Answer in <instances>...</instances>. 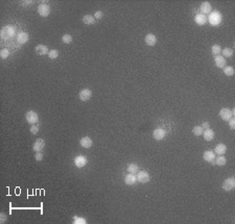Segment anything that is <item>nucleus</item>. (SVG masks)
Segmentation results:
<instances>
[{"label": "nucleus", "mask_w": 235, "mask_h": 224, "mask_svg": "<svg viewBox=\"0 0 235 224\" xmlns=\"http://www.w3.org/2000/svg\"><path fill=\"white\" fill-rule=\"evenodd\" d=\"M38 131H39V127L37 126V125L32 124V126L30 127V133H32V135H37V133H38Z\"/></svg>", "instance_id": "nucleus-34"}, {"label": "nucleus", "mask_w": 235, "mask_h": 224, "mask_svg": "<svg viewBox=\"0 0 235 224\" xmlns=\"http://www.w3.org/2000/svg\"><path fill=\"white\" fill-rule=\"evenodd\" d=\"M26 121L30 124H36L39 121V116L36 112L34 111H29L26 113Z\"/></svg>", "instance_id": "nucleus-4"}, {"label": "nucleus", "mask_w": 235, "mask_h": 224, "mask_svg": "<svg viewBox=\"0 0 235 224\" xmlns=\"http://www.w3.org/2000/svg\"><path fill=\"white\" fill-rule=\"evenodd\" d=\"M38 13L41 17H47L50 14V6L47 4H40L38 7Z\"/></svg>", "instance_id": "nucleus-8"}, {"label": "nucleus", "mask_w": 235, "mask_h": 224, "mask_svg": "<svg viewBox=\"0 0 235 224\" xmlns=\"http://www.w3.org/2000/svg\"><path fill=\"white\" fill-rule=\"evenodd\" d=\"M208 21L212 26H217L221 24V15L219 12H212L210 13L209 17H208Z\"/></svg>", "instance_id": "nucleus-1"}, {"label": "nucleus", "mask_w": 235, "mask_h": 224, "mask_svg": "<svg viewBox=\"0 0 235 224\" xmlns=\"http://www.w3.org/2000/svg\"><path fill=\"white\" fill-rule=\"evenodd\" d=\"M28 39H29V37H28L27 32L21 31V32H19V34H17V41H18V43H20V44L27 43Z\"/></svg>", "instance_id": "nucleus-13"}, {"label": "nucleus", "mask_w": 235, "mask_h": 224, "mask_svg": "<svg viewBox=\"0 0 235 224\" xmlns=\"http://www.w3.org/2000/svg\"><path fill=\"white\" fill-rule=\"evenodd\" d=\"M214 61H215V66L217 68H225L226 66V60L224 56L221 55H216L214 58Z\"/></svg>", "instance_id": "nucleus-17"}, {"label": "nucleus", "mask_w": 235, "mask_h": 224, "mask_svg": "<svg viewBox=\"0 0 235 224\" xmlns=\"http://www.w3.org/2000/svg\"><path fill=\"white\" fill-rule=\"evenodd\" d=\"M136 177H137V181H139V183H141V184L148 183L151 179V175L148 174V172H146V171H139Z\"/></svg>", "instance_id": "nucleus-3"}, {"label": "nucleus", "mask_w": 235, "mask_h": 224, "mask_svg": "<svg viewBox=\"0 0 235 224\" xmlns=\"http://www.w3.org/2000/svg\"><path fill=\"white\" fill-rule=\"evenodd\" d=\"M144 41H145V43L148 44V46H155L156 43H157V38H156L154 34H148V36L145 37V39H144Z\"/></svg>", "instance_id": "nucleus-21"}, {"label": "nucleus", "mask_w": 235, "mask_h": 224, "mask_svg": "<svg viewBox=\"0 0 235 224\" xmlns=\"http://www.w3.org/2000/svg\"><path fill=\"white\" fill-rule=\"evenodd\" d=\"M165 136H166L165 130H164L163 128H161V127H158V128H156L155 130H154V133H153L154 139L157 140V141H161V140H163L164 138H165Z\"/></svg>", "instance_id": "nucleus-5"}, {"label": "nucleus", "mask_w": 235, "mask_h": 224, "mask_svg": "<svg viewBox=\"0 0 235 224\" xmlns=\"http://www.w3.org/2000/svg\"><path fill=\"white\" fill-rule=\"evenodd\" d=\"M221 53H223L224 58H231L233 55V49H231V48H225V49L221 50Z\"/></svg>", "instance_id": "nucleus-25"}, {"label": "nucleus", "mask_w": 235, "mask_h": 224, "mask_svg": "<svg viewBox=\"0 0 235 224\" xmlns=\"http://www.w3.org/2000/svg\"><path fill=\"white\" fill-rule=\"evenodd\" d=\"M47 55L50 60H54V58H56L59 56V51L56 49H51L49 52H48Z\"/></svg>", "instance_id": "nucleus-29"}, {"label": "nucleus", "mask_w": 235, "mask_h": 224, "mask_svg": "<svg viewBox=\"0 0 235 224\" xmlns=\"http://www.w3.org/2000/svg\"><path fill=\"white\" fill-rule=\"evenodd\" d=\"M226 151H227V147H226L224 144H217L216 146H215V149H214L215 154L223 155L226 153Z\"/></svg>", "instance_id": "nucleus-19"}, {"label": "nucleus", "mask_w": 235, "mask_h": 224, "mask_svg": "<svg viewBox=\"0 0 235 224\" xmlns=\"http://www.w3.org/2000/svg\"><path fill=\"white\" fill-rule=\"evenodd\" d=\"M62 41H63V43H65V44H70L72 42V37L70 36V34H64V36L62 37Z\"/></svg>", "instance_id": "nucleus-32"}, {"label": "nucleus", "mask_w": 235, "mask_h": 224, "mask_svg": "<svg viewBox=\"0 0 235 224\" xmlns=\"http://www.w3.org/2000/svg\"><path fill=\"white\" fill-rule=\"evenodd\" d=\"M203 136H204V139H205L206 141H211V140H213V138H214V131L212 130V129L208 128V129H206V130H204Z\"/></svg>", "instance_id": "nucleus-22"}, {"label": "nucleus", "mask_w": 235, "mask_h": 224, "mask_svg": "<svg viewBox=\"0 0 235 224\" xmlns=\"http://www.w3.org/2000/svg\"><path fill=\"white\" fill-rule=\"evenodd\" d=\"M83 22L85 24H87V25H92V24L95 23V18L93 16H91V15H85L83 17Z\"/></svg>", "instance_id": "nucleus-23"}, {"label": "nucleus", "mask_w": 235, "mask_h": 224, "mask_svg": "<svg viewBox=\"0 0 235 224\" xmlns=\"http://www.w3.org/2000/svg\"><path fill=\"white\" fill-rule=\"evenodd\" d=\"M235 188V179L234 177H230V178L226 179L223 184V189L225 191H232Z\"/></svg>", "instance_id": "nucleus-7"}, {"label": "nucleus", "mask_w": 235, "mask_h": 224, "mask_svg": "<svg viewBox=\"0 0 235 224\" xmlns=\"http://www.w3.org/2000/svg\"><path fill=\"white\" fill-rule=\"evenodd\" d=\"M35 51H36V53L39 54V55H44V54H48L49 50H48L47 46H45V45H38L36 48H35Z\"/></svg>", "instance_id": "nucleus-16"}, {"label": "nucleus", "mask_w": 235, "mask_h": 224, "mask_svg": "<svg viewBox=\"0 0 235 224\" xmlns=\"http://www.w3.org/2000/svg\"><path fill=\"white\" fill-rule=\"evenodd\" d=\"M128 171L130 173H136L138 171V165L137 164H135V163H132V164H130L129 166H128Z\"/></svg>", "instance_id": "nucleus-30"}, {"label": "nucleus", "mask_w": 235, "mask_h": 224, "mask_svg": "<svg viewBox=\"0 0 235 224\" xmlns=\"http://www.w3.org/2000/svg\"><path fill=\"white\" fill-rule=\"evenodd\" d=\"M202 127H203L204 129H208V128H210V126H209V124H208V122H204L203 124H202Z\"/></svg>", "instance_id": "nucleus-39"}, {"label": "nucleus", "mask_w": 235, "mask_h": 224, "mask_svg": "<svg viewBox=\"0 0 235 224\" xmlns=\"http://www.w3.org/2000/svg\"><path fill=\"white\" fill-rule=\"evenodd\" d=\"M211 52L213 54H215V56L216 55H219L221 54V46L219 45H217V44H215V45H213L211 47Z\"/></svg>", "instance_id": "nucleus-27"}, {"label": "nucleus", "mask_w": 235, "mask_h": 224, "mask_svg": "<svg viewBox=\"0 0 235 224\" xmlns=\"http://www.w3.org/2000/svg\"><path fill=\"white\" fill-rule=\"evenodd\" d=\"M86 164H87V159L84 155H78L74 159V165L78 168H83V167L86 166Z\"/></svg>", "instance_id": "nucleus-11"}, {"label": "nucleus", "mask_w": 235, "mask_h": 224, "mask_svg": "<svg viewBox=\"0 0 235 224\" xmlns=\"http://www.w3.org/2000/svg\"><path fill=\"white\" fill-rule=\"evenodd\" d=\"M0 56H1L2 60H5V58H8V56H10V50L6 49V48L2 49L1 52H0Z\"/></svg>", "instance_id": "nucleus-31"}, {"label": "nucleus", "mask_w": 235, "mask_h": 224, "mask_svg": "<svg viewBox=\"0 0 235 224\" xmlns=\"http://www.w3.org/2000/svg\"><path fill=\"white\" fill-rule=\"evenodd\" d=\"M192 133L194 136H197V137H200V136L203 135L204 133V128L202 126H194L192 129Z\"/></svg>", "instance_id": "nucleus-24"}, {"label": "nucleus", "mask_w": 235, "mask_h": 224, "mask_svg": "<svg viewBox=\"0 0 235 224\" xmlns=\"http://www.w3.org/2000/svg\"><path fill=\"white\" fill-rule=\"evenodd\" d=\"M124 183H126V184H128V186H133V184L137 183V177L133 173H130V174H128L124 177Z\"/></svg>", "instance_id": "nucleus-14"}, {"label": "nucleus", "mask_w": 235, "mask_h": 224, "mask_svg": "<svg viewBox=\"0 0 235 224\" xmlns=\"http://www.w3.org/2000/svg\"><path fill=\"white\" fill-rule=\"evenodd\" d=\"M102 16H104V14H102V12H100V10H98V12H96L95 14H94V18L95 19H102Z\"/></svg>", "instance_id": "nucleus-37"}, {"label": "nucleus", "mask_w": 235, "mask_h": 224, "mask_svg": "<svg viewBox=\"0 0 235 224\" xmlns=\"http://www.w3.org/2000/svg\"><path fill=\"white\" fill-rule=\"evenodd\" d=\"M229 126L231 129H235V119L234 118H231L229 120Z\"/></svg>", "instance_id": "nucleus-38"}, {"label": "nucleus", "mask_w": 235, "mask_h": 224, "mask_svg": "<svg viewBox=\"0 0 235 224\" xmlns=\"http://www.w3.org/2000/svg\"><path fill=\"white\" fill-rule=\"evenodd\" d=\"M80 144L82 147H84V148H90V147L92 146V144H93V142H92V140L90 139L89 137H84L81 139L80 141Z\"/></svg>", "instance_id": "nucleus-18"}, {"label": "nucleus", "mask_w": 235, "mask_h": 224, "mask_svg": "<svg viewBox=\"0 0 235 224\" xmlns=\"http://www.w3.org/2000/svg\"><path fill=\"white\" fill-rule=\"evenodd\" d=\"M15 36V28L13 26L6 25L1 29V38L10 39Z\"/></svg>", "instance_id": "nucleus-2"}, {"label": "nucleus", "mask_w": 235, "mask_h": 224, "mask_svg": "<svg viewBox=\"0 0 235 224\" xmlns=\"http://www.w3.org/2000/svg\"><path fill=\"white\" fill-rule=\"evenodd\" d=\"M44 147H45V141H44L43 139H38L34 143L32 149H34L36 152H41V151L44 149Z\"/></svg>", "instance_id": "nucleus-10"}, {"label": "nucleus", "mask_w": 235, "mask_h": 224, "mask_svg": "<svg viewBox=\"0 0 235 224\" xmlns=\"http://www.w3.org/2000/svg\"><path fill=\"white\" fill-rule=\"evenodd\" d=\"M224 73L227 76H232L234 74V68L231 66H227V67L224 68Z\"/></svg>", "instance_id": "nucleus-28"}, {"label": "nucleus", "mask_w": 235, "mask_h": 224, "mask_svg": "<svg viewBox=\"0 0 235 224\" xmlns=\"http://www.w3.org/2000/svg\"><path fill=\"white\" fill-rule=\"evenodd\" d=\"M35 159H36V161L40 162L43 160V153L42 152H37L36 154H35Z\"/></svg>", "instance_id": "nucleus-35"}, {"label": "nucleus", "mask_w": 235, "mask_h": 224, "mask_svg": "<svg viewBox=\"0 0 235 224\" xmlns=\"http://www.w3.org/2000/svg\"><path fill=\"white\" fill-rule=\"evenodd\" d=\"M226 163H227V160H226V157H224V155H219L218 157H217L216 160H215V163L216 165H218V166H224V165H226Z\"/></svg>", "instance_id": "nucleus-26"}, {"label": "nucleus", "mask_w": 235, "mask_h": 224, "mask_svg": "<svg viewBox=\"0 0 235 224\" xmlns=\"http://www.w3.org/2000/svg\"><path fill=\"white\" fill-rule=\"evenodd\" d=\"M211 10H212V6L209 2H203L201 5V10L203 13V15L205 14H210L211 13Z\"/></svg>", "instance_id": "nucleus-20"}, {"label": "nucleus", "mask_w": 235, "mask_h": 224, "mask_svg": "<svg viewBox=\"0 0 235 224\" xmlns=\"http://www.w3.org/2000/svg\"><path fill=\"white\" fill-rule=\"evenodd\" d=\"M203 159L205 160L206 162H209V163L214 164V159H215V154L213 151L211 150H207L204 152L203 154Z\"/></svg>", "instance_id": "nucleus-12"}, {"label": "nucleus", "mask_w": 235, "mask_h": 224, "mask_svg": "<svg viewBox=\"0 0 235 224\" xmlns=\"http://www.w3.org/2000/svg\"><path fill=\"white\" fill-rule=\"evenodd\" d=\"M6 220H8V217L4 213H1L0 214V223H5Z\"/></svg>", "instance_id": "nucleus-36"}, {"label": "nucleus", "mask_w": 235, "mask_h": 224, "mask_svg": "<svg viewBox=\"0 0 235 224\" xmlns=\"http://www.w3.org/2000/svg\"><path fill=\"white\" fill-rule=\"evenodd\" d=\"M92 96V91L89 89H83L78 94V97L82 101H88Z\"/></svg>", "instance_id": "nucleus-9"}, {"label": "nucleus", "mask_w": 235, "mask_h": 224, "mask_svg": "<svg viewBox=\"0 0 235 224\" xmlns=\"http://www.w3.org/2000/svg\"><path fill=\"white\" fill-rule=\"evenodd\" d=\"M194 21H195V23H197V25H200V26L205 25L206 22H207V17H206L205 15H203V14H197V16H195V18H194Z\"/></svg>", "instance_id": "nucleus-15"}, {"label": "nucleus", "mask_w": 235, "mask_h": 224, "mask_svg": "<svg viewBox=\"0 0 235 224\" xmlns=\"http://www.w3.org/2000/svg\"><path fill=\"white\" fill-rule=\"evenodd\" d=\"M233 116V113H232L231 109H221L219 111V117L224 120V121H229L230 119Z\"/></svg>", "instance_id": "nucleus-6"}, {"label": "nucleus", "mask_w": 235, "mask_h": 224, "mask_svg": "<svg viewBox=\"0 0 235 224\" xmlns=\"http://www.w3.org/2000/svg\"><path fill=\"white\" fill-rule=\"evenodd\" d=\"M74 224H86L87 221L86 219L84 218H78V217H74V221H73Z\"/></svg>", "instance_id": "nucleus-33"}]
</instances>
